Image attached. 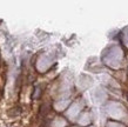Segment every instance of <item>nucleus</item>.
Returning <instances> with one entry per match:
<instances>
[{
  "label": "nucleus",
  "mask_w": 128,
  "mask_h": 127,
  "mask_svg": "<svg viewBox=\"0 0 128 127\" xmlns=\"http://www.w3.org/2000/svg\"><path fill=\"white\" fill-rule=\"evenodd\" d=\"M126 98H127V100H128V91L126 92Z\"/></svg>",
  "instance_id": "1"
}]
</instances>
